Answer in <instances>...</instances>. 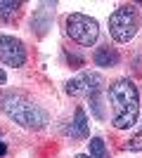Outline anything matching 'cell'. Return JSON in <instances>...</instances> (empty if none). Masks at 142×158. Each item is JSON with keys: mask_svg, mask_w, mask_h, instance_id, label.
Instances as JSON below:
<instances>
[{"mask_svg": "<svg viewBox=\"0 0 142 158\" xmlns=\"http://www.w3.org/2000/svg\"><path fill=\"white\" fill-rule=\"evenodd\" d=\"M109 104H111V125L116 130H128L137 123L140 113V92L137 85L128 78L114 80L109 85Z\"/></svg>", "mask_w": 142, "mask_h": 158, "instance_id": "6da1fadb", "label": "cell"}, {"mask_svg": "<svg viewBox=\"0 0 142 158\" xmlns=\"http://www.w3.org/2000/svg\"><path fill=\"white\" fill-rule=\"evenodd\" d=\"M67 92L71 94V97H78V94H85V85H83L81 76H78V78H74V80H69V83H67Z\"/></svg>", "mask_w": 142, "mask_h": 158, "instance_id": "8fae6325", "label": "cell"}, {"mask_svg": "<svg viewBox=\"0 0 142 158\" xmlns=\"http://www.w3.org/2000/svg\"><path fill=\"white\" fill-rule=\"evenodd\" d=\"M93 61H95V66H102V69H114V66H118V52L109 45H102L95 50Z\"/></svg>", "mask_w": 142, "mask_h": 158, "instance_id": "8992f818", "label": "cell"}, {"mask_svg": "<svg viewBox=\"0 0 142 158\" xmlns=\"http://www.w3.org/2000/svg\"><path fill=\"white\" fill-rule=\"evenodd\" d=\"M74 158H90V156H85V153H78V156H74Z\"/></svg>", "mask_w": 142, "mask_h": 158, "instance_id": "9a60e30c", "label": "cell"}, {"mask_svg": "<svg viewBox=\"0 0 142 158\" xmlns=\"http://www.w3.org/2000/svg\"><path fill=\"white\" fill-rule=\"evenodd\" d=\"M71 135H74V137H78V139H85V137L90 135V130H88V118H85V111H83L81 106H78V109H76V113H74Z\"/></svg>", "mask_w": 142, "mask_h": 158, "instance_id": "ba28073f", "label": "cell"}, {"mask_svg": "<svg viewBox=\"0 0 142 158\" xmlns=\"http://www.w3.org/2000/svg\"><path fill=\"white\" fill-rule=\"evenodd\" d=\"M21 2H12V0H0V19L2 21H14V17L19 14Z\"/></svg>", "mask_w": 142, "mask_h": 158, "instance_id": "9c48e42d", "label": "cell"}, {"mask_svg": "<svg viewBox=\"0 0 142 158\" xmlns=\"http://www.w3.org/2000/svg\"><path fill=\"white\" fill-rule=\"evenodd\" d=\"M140 28V14L133 5L116 7L109 17V35L116 43H130Z\"/></svg>", "mask_w": 142, "mask_h": 158, "instance_id": "3957f363", "label": "cell"}, {"mask_svg": "<svg viewBox=\"0 0 142 158\" xmlns=\"http://www.w3.org/2000/svg\"><path fill=\"white\" fill-rule=\"evenodd\" d=\"M0 109H2V113L10 120H14L17 125L26 127V130H43L50 123L45 109H41L36 102H31L24 94H7V97H2Z\"/></svg>", "mask_w": 142, "mask_h": 158, "instance_id": "7a4b0ae2", "label": "cell"}, {"mask_svg": "<svg viewBox=\"0 0 142 158\" xmlns=\"http://www.w3.org/2000/svg\"><path fill=\"white\" fill-rule=\"evenodd\" d=\"M126 149H128V151H142V135L140 137H133L128 144H126Z\"/></svg>", "mask_w": 142, "mask_h": 158, "instance_id": "7c38bea8", "label": "cell"}, {"mask_svg": "<svg viewBox=\"0 0 142 158\" xmlns=\"http://www.w3.org/2000/svg\"><path fill=\"white\" fill-rule=\"evenodd\" d=\"M81 80H83V85H85V94H88V97H93V94L102 92L104 78H102L100 73H95V71H85V73H81Z\"/></svg>", "mask_w": 142, "mask_h": 158, "instance_id": "52a82bcc", "label": "cell"}, {"mask_svg": "<svg viewBox=\"0 0 142 158\" xmlns=\"http://www.w3.org/2000/svg\"><path fill=\"white\" fill-rule=\"evenodd\" d=\"M5 151H7V149H5V144L0 142V156H5Z\"/></svg>", "mask_w": 142, "mask_h": 158, "instance_id": "5bb4252c", "label": "cell"}, {"mask_svg": "<svg viewBox=\"0 0 142 158\" xmlns=\"http://www.w3.org/2000/svg\"><path fill=\"white\" fill-rule=\"evenodd\" d=\"M88 156L90 158H109V151L107 146H104V139L100 137H93L88 142Z\"/></svg>", "mask_w": 142, "mask_h": 158, "instance_id": "30bf717a", "label": "cell"}, {"mask_svg": "<svg viewBox=\"0 0 142 158\" xmlns=\"http://www.w3.org/2000/svg\"><path fill=\"white\" fill-rule=\"evenodd\" d=\"M5 83H7V73L0 69V85H5Z\"/></svg>", "mask_w": 142, "mask_h": 158, "instance_id": "4fadbf2b", "label": "cell"}, {"mask_svg": "<svg viewBox=\"0 0 142 158\" xmlns=\"http://www.w3.org/2000/svg\"><path fill=\"white\" fill-rule=\"evenodd\" d=\"M67 26V35L74 43H78L81 47H93L97 43V35H100V24L88 17V14H81V12H71L64 21Z\"/></svg>", "mask_w": 142, "mask_h": 158, "instance_id": "277c9868", "label": "cell"}, {"mask_svg": "<svg viewBox=\"0 0 142 158\" xmlns=\"http://www.w3.org/2000/svg\"><path fill=\"white\" fill-rule=\"evenodd\" d=\"M0 61L7 66H19L26 64V47L19 38L14 35H0Z\"/></svg>", "mask_w": 142, "mask_h": 158, "instance_id": "5b68a950", "label": "cell"}]
</instances>
